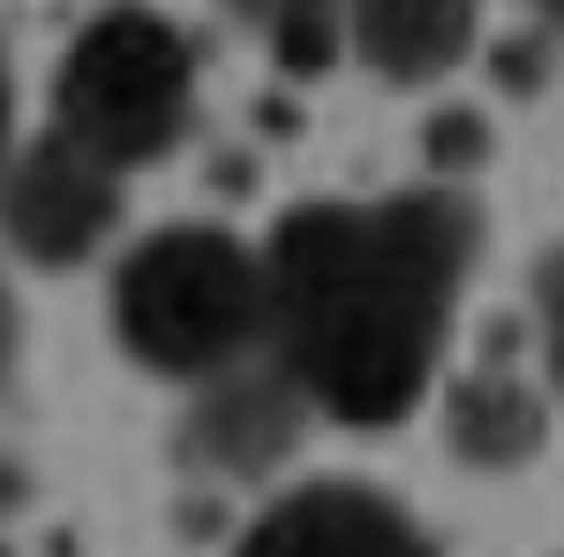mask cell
I'll return each mask as SVG.
<instances>
[{
	"instance_id": "14",
	"label": "cell",
	"mask_w": 564,
	"mask_h": 557,
	"mask_svg": "<svg viewBox=\"0 0 564 557\" xmlns=\"http://www.w3.org/2000/svg\"><path fill=\"white\" fill-rule=\"evenodd\" d=\"M534 15H542L550 31H564V0H534Z\"/></svg>"
},
{
	"instance_id": "10",
	"label": "cell",
	"mask_w": 564,
	"mask_h": 557,
	"mask_svg": "<svg viewBox=\"0 0 564 557\" xmlns=\"http://www.w3.org/2000/svg\"><path fill=\"white\" fill-rule=\"evenodd\" d=\"M489 159V129L481 114H436L430 121V167L436 173H475Z\"/></svg>"
},
{
	"instance_id": "4",
	"label": "cell",
	"mask_w": 564,
	"mask_h": 557,
	"mask_svg": "<svg viewBox=\"0 0 564 557\" xmlns=\"http://www.w3.org/2000/svg\"><path fill=\"white\" fill-rule=\"evenodd\" d=\"M121 218V173L90 159L84 143L45 129L0 167V242L31 271H76L106 249Z\"/></svg>"
},
{
	"instance_id": "3",
	"label": "cell",
	"mask_w": 564,
	"mask_h": 557,
	"mask_svg": "<svg viewBox=\"0 0 564 557\" xmlns=\"http://www.w3.org/2000/svg\"><path fill=\"white\" fill-rule=\"evenodd\" d=\"M196 106V53L159 8H106L53 68V129L113 173L159 167Z\"/></svg>"
},
{
	"instance_id": "7",
	"label": "cell",
	"mask_w": 564,
	"mask_h": 557,
	"mask_svg": "<svg viewBox=\"0 0 564 557\" xmlns=\"http://www.w3.org/2000/svg\"><path fill=\"white\" fill-rule=\"evenodd\" d=\"M347 45L384 84H436L475 45V0H354Z\"/></svg>"
},
{
	"instance_id": "13",
	"label": "cell",
	"mask_w": 564,
	"mask_h": 557,
	"mask_svg": "<svg viewBox=\"0 0 564 557\" xmlns=\"http://www.w3.org/2000/svg\"><path fill=\"white\" fill-rule=\"evenodd\" d=\"M0 167H8V68H0Z\"/></svg>"
},
{
	"instance_id": "1",
	"label": "cell",
	"mask_w": 564,
	"mask_h": 557,
	"mask_svg": "<svg viewBox=\"0 0 564 557\" xmlns=\"http://www.w3.org/2000/svg\"><path fill=\"white\" fill-rule=\"evenodd\" d=\"M481 218L452 189L302 204L271 234V346L332 422L384 429L430 392Z\"/></svg>"
},
{
	"instance_id": "5",
	"label": "cell",
	"mask_w": 564,
	"mask_h": 557,
	"mask_svg": "<svg viewBox=\"0 0 564 557\" xmlns=\"http://www.w3.org/2000/svg\"><path fill=\"white\" fill-rule=\"evenodd\" d=\"M234 557H436L422 519L369 482H302L241 535Z\"/></svg>"
},
{
	"instance_id": "12",
	"label": "cell",
	"mask_w": 564,
	"mask_h": 557,
	"mask_svg": "<svg viewBox=\"0 0 564 557\" xmlns=\"http://www.w3.org/2000/svg\"><path fill=\"white\" fill-rule=\"evenodd\" d=\"M15 362H23V317H15V294L0 287V385L15 377Z\"/></svg>"
},
{
	"instance_id": "6",
	"label": "cell",
	"mask_w": 564,
	"mask_h": 557,
	"mask_svg": "<svg viewBox=\"0 0 564 557\" xmlns=\"http://www.w3.org/2000/svg\"><path fill=\"white\" fill-rule=\"evenodd\" d=\"M302 415H308V392L294 385L279 362H271V369H249V362H241V369H226V377H212V385L196 392L181 444H188L196 468L257 482V474H271L294 452Z\"/></svg>"
},
{
	"instance_id": "11",
	"label": "cell",
	"mask_w": 564,
	"mask_h": 557,
	"mask_svg": "<svg viewBox=\"0 0 564 557\" xmlns=\"http://www.w3.org/2000/svg\"><path fill=\"white\" fill-rule=\"evenodd\" d=\"M534 309H542V362H550V385H557V399H564V249L542 264Z\"/></svg>"
},
{
	"instance_id": "2",
	"label": "cell",
	"mask_w": 564,
	"mask_h": 557,
	"mask_svg": "<svg viewBox=\"0 0 564 557\" xmlns=\"http://www.w3.org/2000/svg\"><path fill=\"white\" fill-rule=\"evenodd\" d=\"M113 340L129 362L212 385L271 340V264L226 226H159L113 271Z\"/></svg>"
},
{
	"instance_id": "9",
	"label": "cell",
	"mask_w": 564,
	"mask_h": 557,
	"mask_svg": "<svg viewBox=\"0 0 564 557\" xmlns=\"http://www.w3.org/2000/svg\"><path fill=\"white\" fill-rule=\"evenodd\" d=\"M218 8H226L249 39L271 45L279 68L316 76V68H332L339 45H347V8L354 0H218Z\"/></svg>"
},
{
	"instance_id": "8",
	"label": "cell",
	"mask_w": 564,
	"mask_h": 557,
	"mask_svg": "<svg viewBox=\"0 0 564 557\" xmlns=\"http://www.w3.org/2000/svg\"><path fill=\"white\" fill-rule=\"evenodd\" d=\"M542 437H550L542 392L527 385V377H512V369H475L444 399V444H452L459 468L512 474L542 452Z\"/></svg>"
}]
</instances>
